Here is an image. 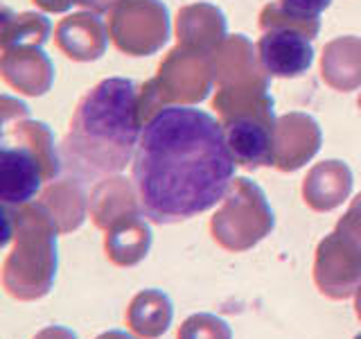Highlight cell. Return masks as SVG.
<instances>
[{
    "label": "cell",
    "instance_id": "8fae6325",
    "mask_svg": "<svg viewBox=\"0 0 361 339\" xmlns=\"http://www.w3.org/2000/svg\"><path fill=\"white\" fill-rule=\"evenodd\" d=\"M3 79L25 95H43L48 93L54 79V68L48 56L43 54L41 45H11L3 48V61H0Z\"/></svg>",
    "mask_w": 361,
    "mask_h": 339
},
{
    "label": "cell",
    "instance_id": "4fadbf2b",
    "mask_svg": "<svg viewBox=\"0 0 361 339\" xmlns=\"http://www.w3.org/2000/svg\"><path fill=\"white\" fill-rule=\"evenodd\" d=\"M353 192V172L343 161L316 163L302 179V199L316 213L338 208Z\"/></svg>",
    "mask_w": 361,
    "mask_h": 339
},
{
    "label": "cell",
    "instance_id": "f1b7e54d",
    "mask_svg": "<svg viewBox=\"0 0 361 339\" xmlns=\"http://www.w3.org/2000/svg\"><path fill=\"white\" fill-rule=\"evenodd\" d=\"M355 339H361V333H359V335H355Z\"/></svg>",
    "mask_w": 361,
    "mask_h": 339
},
{
    "label": "cell",
    "instance_id": "30bf717a",
    "mask_svg": "<svg viewBox=\"0 0 361 339\" xmlns=\"http://www.w3.org/2000/svg\"><path fill=\"white\" fill-rule=\"evenodd\" d=\"M321 147V129L305 113H287L276 122L274 167L280 172H296Z\"/></svg>",
    "mask_w": 361,
    "mask_h": 339
},
{
    "label": "cell",
    "instance_id": "cb8c5ba5",
    "mask_svg": "<svg viewBox=\"0 0 361 339\" xmlns=\"http://www.w3.org/2000/svg\"><path fill=\"white\" fill-rule=\"evenodd\" d=\"M32 339H79V337L66 326H45Z\"/></svg>",
    "mask_w": 361,
    "mask_h": 339
},
{
    "label": "cell",
    "instance_id": "484cf974",
    "mask_svg": "<svg viewBox=\"0 0 361 339\" xmlns=\"http://www.w3.org/2000/svg\"><path fill=\"white\" fill-rule=\"evenodd\" d=\"M34 5H39L45 11H66L71 9L77 0H32Z\"/></svg>",
    "mask_w": 361,
    "mask_h": 339
},
{
    "label": "cell",
    "instance_id": "ffe728a7",
    "mask_svg": "<svg viewBox=\"0 0 361 339\" xmlns=\"http://www.w3.org/2000/svg\"><path fill=\"white\" fill-rule=\"evenodd\" d=\"M330 3L332 0H278L262 9L259 28L267 30L271 25H287L314 39L321 30L319 16L330 7Z\"/></svg>",
    "mask_w": 361,
    "mask_h": 339
},
{
    "label": "cell",
    "instance_id": "8992f818",
    "mask_svg": "<svg viewBox=\"0 0 361 339\" xmlns=\"http://www.w3.org/2000/svg\"><path fill=\"white\" fill-rule=\"evenodd\" d=\"M212 84V54H203L178 45L161 64L156 79L142 86V113L147 109H161V102L163 107H169L172 102L190 107L192 102L206 100Z\"/></svg>",
    "mask_w": 361,
    "mask_h": 339
},
{
    "label": "cell",
    "instance_id": "3957f363",
    "mask_svg": "<svg viewBox=\"0 0 361 339\" xmlns=\"http://www.w3.org/2000/svg\"><path fill=\"white\" fill-rule=\"evenodd\" d=\"M56 224L39 201L25 206H3V246L9 254L3 263V287L16 301H39L54 287Z\"/></svg>",
    "mask_w": 361,
    "mask_h": 339
},
{
    "label": "cell",
    "instance_id": "7402d4cb",
    "mask_svg": "<svg viewBox=\"0 0 361 339\" xmlns=\"http://www.w3.org/2000/svg\"><path fill=\"white\" fill-rule=\"evenodd\" d=\"M176 339H233V331L221 316L197 312L180 323Z\"/></svg>",
    "mask_w": 361,
    "mask_h": 339
},
{
    "label": "cell",
    "instance_id": "9a60e30c",
    "mask_svg": "<svg viewBox=\"0 0 361 339\" xmlns=\"http://www.w3.org/2000/svg\"><path fill=\"white\" fill-rule=\"evenodd\" d=\"M88 213H90V220H93L95 226L102 231H106L109 226H113L122 218L142 213L135 184H129L127 179H122L118 174L102 179L93 188V192H90Z\"/></svg>",
    "mask_w": 361,
    "mask_h": 339
},
{
    "label": "cell",
    "instance_id": "6da1fadb",
    "mask_svg": "<svg viewBox=\"0 0 361 339\" xmlns=\"http://www.w3.org/2000/svg\"><path fill=\"white\" fill-rule=\"evenodd\" d=\"M235 156L210 113L169 105L147 118L133 156L140 208L154 224L197 218L228 195Z\"/></svg>",
    "mask_w": 361,
    "mask_h": 339
},
{
    "label": "cell",
    "instance_id": "ac0fdd59",
    "mask_svg": "<svg viewBox=\"0 0 361 339\" xmlns=\"http://www.w3.org/2000/svg\"><path fill=\"white\" fill-rule=\"evenodd\" d=\"M174 319L172 299L163 290H142L127 308V326L140 339H158L169 331Z\"/></svg>",
    "mask_w": 361,
    "mask_h": 339
},
{
    "label": "cell",
    "instance_id": "7c38bea8",
    "mask_svg": "<svg viewBox=\"0 0 361 339\" xmlns=\"http://www.w3.org/2000/svg\"><path fill=\"white\" fill-rule=\"evenodd\" d=\"M109 25H104L97 14H73L56 23L54 41L68 59L73 61H95L106 52Z\"/></svg>",
    "mask_w": 361,
    "mask_h": 339
},
{
    "label": "cell",
    "instance_id": "2e32d148",
    "mask_svg": "<svg viewBox=\"0 0 361 339\" xmlns=\"http://www.w3.org/2000/svg\"><path fill=\"white\" fill-rule=\"evenodd\" d=\"M152 242L154 235L149 224L145 222L142 213H138L122 218L113 226H109L104 235V251L113 265L133 267L147 258Z\"/></svg>",
    "mask_w": 361,
    "mask_h": 339
},
{
    "label": "cell",
    "instance_id": "52a82bcc",
    "mask_svg": "<svg viewBox=\"0 0 361 339\" xmlns=\"http://www.w3.org/2000/svg\"><path fill=\"white\" fill-rule=\"evenodd\" d=\"M109 34L129 56H147L169 39V16L161 0H120L109 14Z\"/></svg>",
    "mask_w": 361,
    "mask_h": 339
},
{
    "label": "cell",
    "instance_id": "9c48e42d",
    "mask_svg": "<svg viewBox=\"0 0 361 339\" xmlns=\"http://www.w3.org/2000/svg\"><path fill=\"white\" fill-rule=\"evenodd\" d=\"M257 61L269 77H300L310 71L314 61L312 39L300 30L287 25H271L262 30V37L255 45Z\"/></svg>",
    "mask_w": 361,
    "mask_h": 339
},
{
    "label": "cell",
    "instance_id": "5bb4252c",
    "mask_svg": "<svg viewBox=\"0 0 361 339\" xmlns=\"http://www.w3.org/2000/svg\"><path fill=\"white\" fill-rule=\"evenodd\" d=\"M178 45L203 54H212L226 41L224 14L212 5L199 3L188 5L178 11L176 18Z\"/></svg>",
    "mask_w": 361,
    "mask_h": 339
},
{
    "label": "cell",
    "instance_id": "d6986e66",
    "mask_svg": "<svg viewBox=\"0 0 361 339\" xmlns=\"http://www.w3.org/2000/svg\"><path fill=\"white\" fill-rule=\"evenodd\" d=\"M37 201L52 215L59 233H71L79 229L86 220L88 201L79 179L71 177V179L54 181L52 186H48L41 192V197Z\"/></svg>",
    "mask_w": 361,
    "mask_h": 339
},
{
    "label": "cell",
    "instance_id": "e0dca14e",
    "mask_svg": "<svg viewBox=\"0 0 361 339\" xmlns=\"http://www.w3.org/2000/svg\"><path fill=\"white\" fill-rule=\"evenodd\" d=\"M321 75L327 86L350 93L361 86V39L338 37L323 48Z\"/></svg>",
    "mask_w": 361,
    "mask_h": 339
},
{
    "label": "cell",
    "instance_id": "44dd1931",
    "mask_svg": "<svg viewBox=\"0 0 361 339\" xmlns=\"http://www.w3.org/2000/svg\"><path fill=\"white\" fill-rule=\"evenodd\" d=\"M50 34V20L41 14H25L9 16V11H3V48L11 45H43Z\"/></svg>",
    "mask_w": 361,
    "mask_h": 339
},
{
    "label": "cell",
    "instance_id": "4316f807",
    "mask_svg": "<svg viewBox=\"0 0 361 339\" xmlns=\"http://www.w3.org/2000/svg\"><path fill=\"white\" fill-rule=\"evenodd\" d=\"M95 339H135V337L129 335V333H124V331H106V333L97 335Z\"/></svg>",
    "mask_w": 361,
    "mask_h": 339
},
{
    "label": "cell",
    "instance_id": "ba28073f",
    "mask_svg": "<svg viewBox=\"0 0 361 339\" xmlns=\"http://www.w3.org/2000/svg\"><path fill=\"white\" fill-rule=\"evenodd\" d=\"M314 285L323 297L345 301L355 297L361 285V249L341 231L325 235L314 256Z\"/></svg>",
    "mask_w": 361,
    "mask_h": 339
},
{
    "label": "cell",
    "instance_id": "83f0119b",
    "mask_svg": "<svg viewBox=\"0 0 361 339\" xmlns=\"http://www.w3.org/2000/svg\"><path fill=\"white\" fill-rule=\"evenodd\" d=\"M355 314H357V319L361 321V285L355 294Z\"/></svg>",
    "mask_w": 361,
    "mask_h": 339
},
{
    "label": "cell",
    "instance_id": "603a6c76",
    "mask_svg": "<svg viewBox=\"0 0 361 339\" xmlns=\"http://www.w3.org/2000/svg\"><path fill=\"white\" fill-rule=\"evenodd\" d=\"M336 231H341L348 237H353L361 249V192L353 201H350L345 215L336 222Z\"/></svg>",
    "mask_w": 361,
    "mask_h": 339
},
{
    "label": "cell",
    "instance_id": "7a4b0ae2",
    "mask_svg": "<svg viewBox=\"0 0 361 339\" xmlns=\"http://www.w3.org/2000/svg\"><path fill=\"white\" fill-rule=\"evenodd\" d=\"M142 97L127 77H109L77 102L61 143V161L79 181L120 174L142 136Z\"/></svg>",
    "mask_w": 361,
    "mask_h": 339
},
{
    "label": "cell",
    "instance_id": "5b68a950",
    "mask_svg": "<svg viewBox=\"0 0 361 339\" xmlns=\"http://www.w3.org/2000/svg\"><path fill=\"white\" fill-rule=\"evenodd\" d=\"M274 226L276 218L262 188L240 177L210 218V235L226 251L242 254L262 242Z\"/></svg>",
    "mask_w": 361,
    "mask_h": 339
},
{
    "label": "cell",
    "instance_id": "d4e9b609",
    "mask_svg": "<svg viewBox=\"0 0 361 339\" xmlns=\"http://www.w3.org/2000/svg\"><path fill=\"white\" fill-rule=\"evenodd\" d=\"M77 3L86 7L88 11H93V14H102V11H109L116 7L120 0H77Z\"/></svg>",
    "mask_w": 361,
    "mask_h": 339
},
{
    "label": "cell",
    "instance_id": "277c9868",
    "mask_svg": "<svg viewBox=\"0 0 361 339\" xmlns=\"http://www.w3.org/2000/svg\"><path fill=\"white\" fill-rule=\"evenodd\" d=\"M50 129L43 122H5L0 152V199L3 206L18 208L39 195L43 184L54 181L61 170Z\"/></svg>",
    "mask_w": 361,
    "mask_h": 339
}]
</instances>
